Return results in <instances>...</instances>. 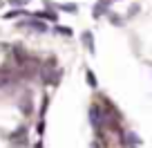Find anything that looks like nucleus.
<instances>
[{"label":"nucleus","mask_w":152,"mask_h":148,"mask_svg":"<svg viewBox=\"0 0 152 148\" xmlns=\"http://www.w3.org/2000/svg\"><path fill=\"white\" fill-rule=\"evenodd\" d=\"M25 25H27V27H31V29H36L38 34H45V32L49 29L47 25H45V23H40V20H27Z\"/></svg>","instance_id":"1"},{"label":"nucleus","mask_w":152,"mask_h":148,"mask_svg":"<svg viewBox=\"0 0 152 148\" xmlns=\"http://www.w3.org/2000/svg\"><path fill=\"white\" fill-rule=\"evenodd\" d=\"M83 43H85V47L90 49V52H94V38H92L90 32H83Z\"/></svg>","instance_id":"2"},{"label":"nucleus","mask_w":152,"mask_h":148,"mask_svg":"<svg viewBox=\"0 0 152 148\" xmlns=\"http://www.w3.org/2000/svg\"><path fill=\"white\" fill-rule=\"evenodd\" d=\"M36 16H38V18H47V20H52V23H56V18H58L54 11H38Z\"/></svg>","instance_id":"3"},{"label":"nucleus","mask_w":152,"mask_h":148,"mask_svg":"<svg viewBox=\"0 0 152 148\" xmlns=\"http://www.w3.org/2000/svg\"><path fill=\"white\" fill-rule=\"evenodd\" d=\"M105 14V2H99V5L94 7V16L99 18V16H103Z\"/></svg>","instance_id":"4"},{"label":"nucleus","mask_w":152,"mask_h":148,"mask_svg":"<svg viewBox=\"0 0 152 148\" xmlns=\"http://www.w3.org/2000/svg\"><path fill=\"white\" fill-rule=\"evenodd\" d=\"M85 77H87V83H90L92 88H96V77L92 74V70H87V72H85Z\"/></svg>","instance_id":"5"},{"label":"nucleus","mask_w":152,"mask_h":148,"mask_svg":"<svg viewBox=\"0 0 152 148\" xmlns=\"http://www.w3.org/2000/svg\"><path fill=\"white\" fill-rule=\"evenodd\" d=\"M58 34H63V36H72V29L69 27H56Z\"/></svg>","instance_id":"6"},{"label":"nucleus","mask_w":152,"mask_h":148,"mask_svg":"<svg viewBox=\"0 0 152 148\" xmlns=\"http://www.w3.org/2000/svg\"><path fill=\"white\" fill-rule=\"evenodd\" d=\"M20 14H25V11L16 9V11H9V14H5V18H16V16H20Z\"/></svg>","instance_id":"7"},{"label":"nucleus","mask_w":152,"mask_h":148,"mask_svg":"<svg viewBox=\"0 0 152 148\" xmlns=\"http://www.w3.org/2000/svg\"><path fill=\"white\" fill-rule=\"evenodd\" d=\"M11 5H25V2H27V0H9Z\"/></svg>","instance_id":"8"},{"label":"nucleus","mask_w":152,"mask_h":148,"mask_svg":"<svg viewBox=\"0 0 152 148\" xmlns=\"http://www.w3.org/2000/svg\"><path fill=\"white\" fill-rule=\"evenodd\" d=\"M36 148H43V144H40V141H38V144H36Z\"/></svg>","instance_id":"9"}]
</instances>
